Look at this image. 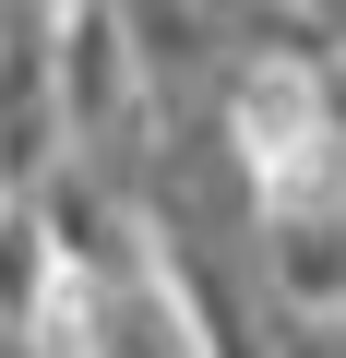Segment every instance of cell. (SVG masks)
I'll return each instance as SVG.
<instances>
[{
  "instance_id": "6da1fadb",
  "label": "cell",
  "mask_w": 346,
  "mask_h": 358,
  "mask_svg": "<svg viewBox=\"0 0 346 358\" xmlns=\"http://www.w3.org/2000/svg\"><path fill=\"white\" fill-rule=\"evenodd\" d=\"M72 155V96H60V13L0 36V179L36 192V179Z\"/></svg>"
},
{
  "instance_id": "7a4b0ae2",
  "label": "cell",
  "mask_w": 346,
  "mask_h": 358,
  "mask_svg": "<svg viewBox=\"0 0 346 358\" xmlns=\"http://www.w3.org/2000/svg\"><path fill=\"white\" fill-rule=\"evenodd\" d=\"M84 358H215V346H203L192 299L167 287V263H155V275H120V287L96 299V346H84Z\"/></svg>"
},
{
  "instance_id": "3957f363",
  "label": "cell",
  "mask_w": 346,
  "mask_h": 358,
  "mask_svg": "<svg viewBox=\"0 0 346 358\" xmlns=\"http://www.w3.org/2000/svg\"><path fill=\"white\" fill-rule=\"evenodd\" d=\"M13 203H24V192H13V179H0V215H13Z\"/></svg>"
}]
</instances>
